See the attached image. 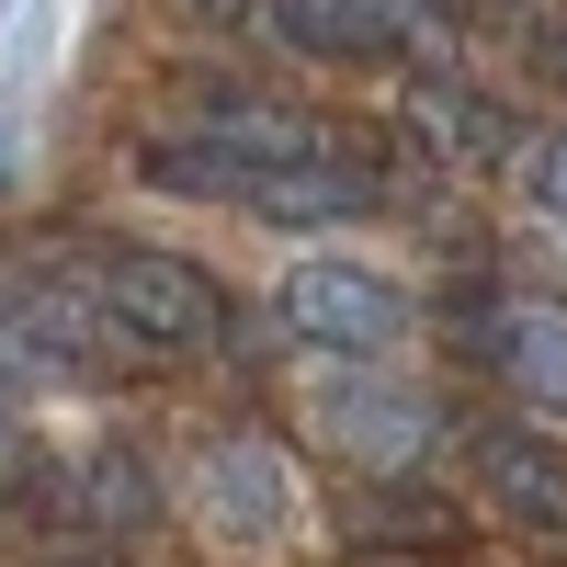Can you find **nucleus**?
I'll return each instance as SVG.
<instances>
[{
    "label": "nucleus",
    "instance_id": "obj_1",
    "mask_svg": "<svg viewBox=\"0 0 567 567\" xmlns=\"http://www.w3.org/2000/svg\"><path fill=\"white\" fill-rule=\"evenodd\" d=\"M69 284L125 329V341H159V352H227V296H216L194 261H171V250L80 239V250H69Z\"/></svg>",
    "mask_w": 567,
    "mask_h": 567
},
{
    "label": "nucleus",
    "instance_id": "obj_2",
    "mask_svg": "<svg viewBox=\"0 0 567 567\" xmlns=\"http://www.w3.org/2000/svg\"><path fill=\"white\" fill-rule=\"evenodd\" d=\"M272 318H284V341H307L329 363H386L409 341V296L386 272H363V261H296Z\"/></svg>",
    "mask_w": 567,
    "mask_h": 567
},
{
    "label": "nucleus",
    "instance_id": "obj_3",
    "mask_svg": "<svg viewBox=\"0 0 567 567\" xmlns=\"http://www.w3.org/2000/svg\"><path fill=\"white\" fill-rule=\"evenodd\" d=\"M318 432L341 443L352 465L398 477V465L432 454V398H420V386H386V374H329V386H318Z\"/></svg>",
    "mask_w": 567,
    "mask_h": 567
},
{
    "label": "nucleus",
    "instance_id": "obj_4",
    "mask_svg": "<svg viewBox=\"0 0 567 567\" xmlns=\"http://www.w3.org/2000/svg\"><path fill=\"white\" fill-rule=\"evenodd\" d=\"M477 352L499 363V386L523 398L534 420H567V307H534V296H511L477 318Z\"/></svg>",
    "mask_w": 567,
    "mask_h": 567
},
{
    "label": "nucleus",
    "instance_id": "obj_5",
    "mask_svg": "<svg viewBox=\"0 0 567 567\" xmlns=\"http://www.w3.org/2000/svg\"><path fill=\"white\" fill-rule=\"evenodd\" d=\"M194 499H205V523H216V534H284V523H296V477H284V454L250 443V432L205 443Z\"/></svg>",
    "mask_w": 567,
    "mask_h": 567
},
{
    "label": "nucleus",
    "instance_id": "obj_6",
    "mask_svg": "<svg viewBox=\"0 0 567 567\" xmlns=\"http://www.w3.org/2000/svg\"><path fill=\"white\" fill-rule=\"evenodd\" d=\"M272 34L329 69V58H398L420 34V12L409 0H272Z\"/></svg>",
    "mask_w": 567,
    "mask_h": 567
},
{
    "label": "nucleus",
    "instance_id": "obj_7",
    "mask_svg": "<svg viewBox=\"0 0 567 567\" xmlns=\"http://www.w3.org/2000/svg\"><path fill=\"white\" fill-rule=\"evenodd\" d=\"M250 205H261V216H374V205H386V182L318 148V159H284V171H261V182H250Z\"/></svg>",
    "mask_w": 567,
    "mask_h": 567
},
{
    "label": "nucleus",
    "instance_id": "obj_8",
    "mask_svg": "<svg viewBox=\"0 0 567 567\" xmlns=\"http://www.w3.org/2000/svg\"><path fill=\"white\" fill-rule=\"evenodd\" d=\"M477 477H488V499L511 511V523H534V534H567V465H556L545 443L499 432V443L477 454Z\"/></svg>",
    "mask_w": 567,
    "mask_h": 567
},
{
    "label": "nucleus",
    "instance_id": "obj_9",
    "mask_svg": "<svg viewBox=\"0 0 567 567\" xmlns=\"http://www.w3.org/2000/svg\"><path fill=\"white\" fill-rule=\"evenodd\" d=\"M148 511H159V488H148V465H136V454H91V465H80V523L136 534Z\"/></svg>",
    "mask_w": 567,
    "mask_h": 567
},
{
    "label": "nucleus",
    "instance_id": "obj_10",
    "mask_svg": "<svg viewBox=\"0 0 567 567\" xmlns=\"http://www.w3.org/2000/svg\"><path fill=\"white\" fill-rule=\"evenodd\" d=\"M523 182H534V205H556V216H567V136H545V148L523 159Z\"/></svg>",
    "mask_w": 567,
    "mask_h": 567
},
{
    "label": "nucleus",
    "instance_id": "obj_11",
    "mask_svg": "<svg viewBox=\"0 0 567 567\" xmlns=\"http://www.w3.org/2000/svg\"><path fill=\"white\" fill-rule=\"evenodd\" d=\"M194 12H227V0H194Z\"/></svg>",
    "mask_w": 567,
    "mask_h": 567
}]
</instances>
